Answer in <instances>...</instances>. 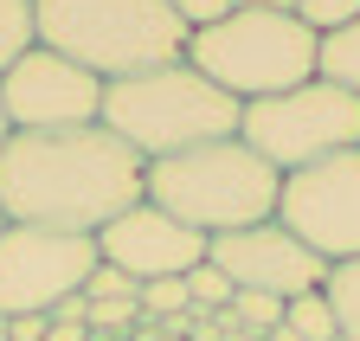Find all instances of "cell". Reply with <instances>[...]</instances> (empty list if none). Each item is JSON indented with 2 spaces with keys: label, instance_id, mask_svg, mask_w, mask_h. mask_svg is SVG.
<instances>
[{
  "label": "cell",
  "instance_id": "obj_22",
  "mask_svg": "<svg viewBox=\"0 0 360 341\" xmlns=\"http://www.w3.org/2000/svg\"><path fill=\"white\" fill-rule=\"evenodd\" d=\"M7 341H45V316H13L7 322Z\"/></svg>",
  "mask_w": 360,
  "mask_h": 341
},
{
  "label": "cell",
  "instance_id": "obj_1",
  "mask_svg": "<svg viewBox=\"0 0 360 341\" xmlns=\"http://www.w3.org/2000/svg\"><path fill=\"white\" fill-rule=\"evenodd\" d=\"M148 200V161L116 142L103 122L90 129H32L0 148V212L7 226H45L97 238L110 219Z\"/></svg>",
  "mask_w": 360,
  "mask_h": 341
},
{
  "label": "cell",
  "instance_id": "obj_14",
  "mask_svg": "<svg viewBox=\"0 0 360 341\" xmlns=\"http://www.w3.org/2000/svg\"><path fill=\"white\" fill-rule=\"evenodd\" d=\"M283 328H290L296 341H341V328H335V309H328V296H322V290L290 296V303H283Z\"/></svg>",
  "mask_w": 360,
  "mask_h": 341
},
{
  "label": "cell",
  "instance_id": "obj_24",
  "mask_svg": "<svg viewBox=\"0 0 360 341\" xmlns=\"http://www.w3.org/2000/svg\"><path fill=\"white\" fill-rule=\"evenodd\" d=\"M264 341H296V335H290V328H270V335H264Z\"/></svg>",
  "mask_w": 360,
  "mask_h": 341
},
{
  "label": "cell",
  "instance_id": "obj_12",
  "mask_svg": "<svg viewBox=\"0 0 360 341\" xmlns=\"http://www.w3.org/2000/svg\"><path fill=\"white\" fill-rule=\"evenodd\" d=\"M315 77L347 91V97H360V20H347L341 32H322V46H315Z\"/></svg>",
  "mask_w": 360,
  "mask_h": 341
},
{
  "label": "cell",
  "instance_id": "obj_19",
  "mask_svg": "<svg viewBox=\"0 0 360 341\" xmlns=\"http://www.w3.org/2000/svg\"><path fill=\"white\" fill-rule=\"evenodd\" d=\"M296 20L322 39V32H341L347 20H360V0H296Z\"/></svg>",
  "mask_w": 360,
  "mask_h": 341
},
{
  "label": "cell",
  "instance_id": "obj_23",
  "mask_svg": "<svg viewBox=\"0 0 360 341\" xmlns=\"http://www.w3.org/2000/svg\"><path fill=\"white\" fill-rule=\"evenodd\" d=\"M13 142V122H7V110H0V148H7Z\"/></svg>",
  "mask_w": 360,
  "mask_h": 341
},
{
  "label": "cell",
  "instance_id": "obj_4",
  "mask_svg": "<svg viewBox=\"0 0 360 341\" xmlns=\"http://www.w3.org/2000/svg\"><path fill=\"white\" fill-rule=\"evenodd\" d=\"M277 193H283V174L270 161H257L238 136L206 142L193 155L148 161V206L174 212L200 238H225V232L277 219Z\"/></svg>",
  "mask_w": 360,
  "mask_h": 341
},
{
  "label": "cell",
  "instance_id": "obj_2",
  "mask_svg": "<svg viewBox=\"0 0 360 341\" xmlns=\"http://www.w3.org/2000/svg\"><path fill=\"white\" fill-rule=\"evenodd\" d=\"M32 32L45 52H65L103 84L187 58V26L167 0H32Z\"/></svg>",
  "mask_w": 360,
  "mask_h": 341
},
{
  "label": "cell",
  "instance_id": "obj_9",
  "mask_svg": "<svg viewBox=\"0 0 360 341\" xmlns=\"http://www.w3.org/2000/svg\"><path fill=\"white\" fill-rule=\"evenodd\" d=\"M0 110H7L13 136H32V129H90L103 122V77L71 65L65 52H20L13 71L0 77Z\"/></svg>",
  "mask_w": 360,
  "mask_h": 341
},
{
  "label": "cell",
  "instance_id": "obj_21",
  "mask_svg": "<svg viewBox=\"0 0 360 341\" xmlns=\"http://www.w3.org/2000/svg\"><path fill=\"white\" fill-rule=\"evenodd\" d=\"M174 7V20L187 26V32H206V26H219L225 13H238V0H167Z\"/></svg>",
  "mask_w": 360,
  "mask_h": 341
},
{
  "label": "cell",
  "instance_id": "obj_17",
  "mask_svg": "<svg viewBox=\"0 0 360 341\" xmlns=\"http://www.w3.org/2000/svg\"><path fill=\"white\" fill-rule=\"evenodd\" d=\"M180 316H193L187 303V277H161V283H142V322H180Z\"/></svg>",
  "mask_w": 360,
  "mask_h": 341
},
{
  "label": "cell",
  "instance_id": "obj_7",
  "mask_svg": "<svg viewBox=\"0 0 360 341\" xmlns=\"http://www.w3.org/2000/svg\"><path fill=\"white\" fill-rule=\"evenodd\" d=\"M97 271V238L7 226L0 232V322L13 316H52L65 296H77Z\"/></svg>",
  "mask_w": 360,
  "mask_h": 341
},
{
  "label": "cell",
  "instance_id": "obj_10",
  "mask_svg": "<svg viewBox=\"0 0 360 341\" xmlns=\"http://www.w3.org/2000/svg\"><path fill=\"white\" fill-rule=\"evenodd\" d=\"M206 258L232 277V290H257V296H309L328 283V264L315 258L309 245H296L277 219L264 226H245V232H225V238H206Z\"/></svg>",
  "mask_w": 360,
  "mask_h": 341
},
{
  "label": "cell",
  "instance_id": "obj_11",
  "mask_svg": "<svg viewBox=\"0 0 360 341\" xmlns=\"http://www.w3.org/2000/svg\"><path fill=\"white\" fill-rule=\"evenodd\" d=\"M97 258L110 271H122L129 283H161V277H187L193 264H206V238L142 200L97 232Z\"/></svg>",
  "mask_w": 360,
  "mask_h": 341
},
{
  "label": "cell",
  "instance_id": "obj_8",
  "mask_svg": "<svg viewBox=\"0 0 360 341\" xmlns=\"http://www.w3.org/2000/svg\"><path fill=\"white\" fill-rule=\"evenodd\" d=\"M277 226L296 245H309L322 264L360 258V148L328 155V161L302 167V174H283Z\"/></svg>",
  "mask_w": 360,
  "mask_h": 341
},
{
  "label": "cell",
  "instance_id": "obj_3",
  "mask_svg": "<svg viewBox=\"0 0 360 341\" xmlns=\"http://www.w3.org/2000/svg\"><path fill=\"white\" fill-rule=\"evenodd\" d=\"M245 103L225 97L212 77H200L187 58L103 84V129L116 142H129L142 161H167V155H193L206 142H232L238 136Z\"/></svg>",
  "mask_w": 360,
  "mask_h": 341
},
{
  "label": "cell",
  "instance_id": "obj_25",
  "mask_svg": "<svg viewBox=\"0 0 360 341\" xmlns=\"http://www.w3.org/2000/svg\"><path fill=\"white\" fill-rule=\"evenodd\" d=\"M90 341H116V335H90Z\"/></svg>",
  "mask_w": 360,
  "mask_h": 341
},
{
  "label": "cell",
  "instance_id": "obj_26",
  "mask_svg": "<svg viewBox=\"0 0 360 341\" xmlns=\"http://www.w3.org/2000/svg\"><path fill=\"white\" fill-rule=\"evenodd\" d=\"M0 232H7V212H0Z\"/></svg>",
  "mask_w": 360,
  "mask_h": 341
},
{
  "label": "cell",
  "instance_id": "obj_6",
  "mask_svg": "<svg viewBox=\"0 0 360 341\" xmlns=\"http://www.w3.org/2000/svg\"><path fill=\"white\" fill-rule=\"evenodd\" d=\"M238 142L257 161H270L277 174H302V167L328 161V155L360 148V97L309 77V84H296V91H283V97L245 103Z\"/></svg>",
  "mask_w": 360,
  "mask_h": 341
},
{
  "label": "cell",
  "instance_id": "obj_16",
  "mask_svg": "<svg viewBox=\"0 0 360 341\" xmlns=\"http://www.w3.org/2000/svg\"><path fill=\"white\" fill-rule=\"evenodd\" d=\"M232 296H238L232 277H225L212 258L187 271V303H193V316H225V309H232Z\"/></svg>",
  "mask_w": 360,
  "mask_h": 341
},
{
  "label": "cell",
  "instance_id": "obj_20",
  "mask_svg": "<svg viewBox=\"0 0 360 341\" xmlns=\"http://www.w3.org/2000/svg\"><path fill=\"white\" fill-rule=\"evenodd\" d=\"M84 296H90V303H142V283H129L122 271H110V264L97 258V271H90Z\"/></svg>",
  "mask_w": 360,
  "mask_h": 341
},
{
  "label": "cell",
  "instance_id": "obj_13",
  "mask_svg": "<svg viewBox=\"0 0 360 341\" xmlns=\"http://www.w3.org/2000/svg\"><path fill=\"white\" fill-rule=\"evenodd\" d=\"M322 296H328V309H335V328H341V341H360V258H347V264H328V283H322Z\"/></svg>",
  "mask_w": 360,
  "mask_h": 341
},
{
  "label": "cell",
  "instance_id": "obj_15",
  "mask_svg": "<svg viewBox=\"0 0 360 341\" xmlns=\"http://www.w3.org/2000/svg\"><path fill=\"white\" fill-rule=\"evenodd\" d=\"M39 46V32H32V0H0V77L13 71L20 52Z\"/></svg>",
  "mask_w": 360,
  "mask_h": 341
},
{
  "label": "cell",
  "instance_id": "obj_27",
  "mask_svg": "<svg viewBox=\"0 0 360 341\" xmlns=\"http://www.w3.org/2000/svg\"><path fill=\"white\" fill-rule=\"evenodd\" d=\"M0 341H7V322H0Z\"/></svg>",
  "mask_w": 360,
  "mask_h": 341
},
{
  "label": "cell",
  "instance_id": "obj_18",
  "mask_svg": "<svg viewBox=\"0 0 360 341\" xmlns=\"http://www.w3.org/2000/svg\"><path fill=\"white\" fill-rule=\"evenodd\" d=\"M225 316H232L238 328H251L257 341H264L270 328H283V303H277V296H257V290H238V296H232V309H225Z\"/></svg>",
  "mask_w": 360,
  "mask_h": 341
},
{
  "label": "cell",
  "instance_id": "obj_5",
  "mask_svg": "<svg viewBox=\"0 0 360 341\" xmlns=\"http://www.w3.org/2000/svg\"><path fill=\"white\" fill-rule=\"evenodd\" d=\"M315 39L296 13H264V7H238L206 32H187V65L200 77H212L225 97L238 103H264L283 97L296 84L315 77Z\"/></svg>",
  "mask_w": 360,
  "mask_h": 341
}]
</instances>
